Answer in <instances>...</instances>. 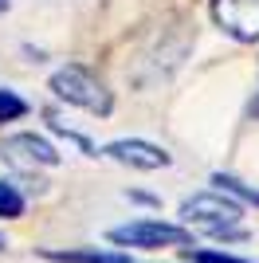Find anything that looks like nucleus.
I'll return each mask as SVG.
<instances>
[{
  "label": "nucleus",
  "instance_id": "obj_1",
  "mask_svg": "<svg viewBox=\"0 0 259 263\" xmlns=\"http://www.w3.org/2000/svg\"><path fill=\"white\" fill-rule=\"evenodd\" d=\"M181 220L184 228L208 232V236H236L244 209H239V200H232V193L208 189V193H196L181 204Z\"/></svg>",
  "mask_w": 259,
  "mask_h": 263
},
{
  "label": "nucleus",
  "instance_id": "obj_2",
  "mask_svg": "<svg viewBox=\"0 0 259 263\" xmlns=\"http://www.w3.org/2000/svg\"><path fill=\"white\" fill-rule=\"evenodd\" d=\"M47 87H51L55 99H63L67 106L86 110V114H102V118H106L110 110H114V99H110L106 83H102L95 71L79 67V63L59 67V71L51 75V83H47Z\"/></svg>",
  "mask_w": 259,
  "mask_h": 263
},
{
  "label": "nucleus",
  "instance_id": "obj_3",
  "mask_svg": "<svg viewBox=\"0 0 259 263\" xmlns=\"http://www.w3.org/2000/svg\"><path fill=\"white\" fill-rule=\"evenodd\" d=\"M110 240L118 248H189L193 236L181 224H161V220H134L122 228H110Z\"/></svg>",
  "mask_w": 259,
  "mask_h": 263
},
{
  "label": "nucleus",
  "instance_id": "obj_4",
  "mask_svg": "<svg viewBox=\"0 0 259 263\" xmlns=\"http://www.w3.org/2000/svg\"><path fill=\"white\" fill-rule=\"evenodd\" d=\"M0 161L16 173H35V169L59 165V149L47 138H35V134H12L0 142Z\"/></svg>",
  "mask_w": 259,
  "mask_h": 263
},
{
  "label": "nucleus",
  "instance_id": "obj_5",
  "mask_svg": "<svg viewBox=\"0 0 259 263\" xmlns=\"http://www.w3.org/2000/svg\"><path fill=\"white\" fill-rule=\"evenodd\" d=\"M212 20L232 40H259V0H212Z\"/></svg>",
  "mask_w": 259,
  "mask_h": 263
},
{
  "label": "nucleus",
  "instance_id": "obj_6",
  "mask_svg": "<svg viewBox=\"0 0 259 263\" xmlns=\"http://www.w3.org/2000/svg\"><path fill=\"white\" fill-rule=\"evenodd\" d=\"M102 154L110 157V161H118V165H130V169H165V165L173 161L169 154H165L161 145H153V142H141V138H118V142H110Z\"/></svg>",
  "mask_w": 259,
  "mask_h": 263
},
{
  "label": "nucleus",
  "instance_id": "obj_7",
  "mask_svg": "<svg viewBox=\"0 0 259 263\" xmlns=\"http://www.w3.org/2000/svg\"><path fill=\"white\" fill-rule=\"evenodd\" d=\"M47 259L55 263H130V255L122 252H47Z\"/></svg>",
  "mask_w": 259,
  "mask_h": 263
},
{
  "label": "nucleus",
  "instance_id": "obj_8",
  "mask_svg": "<svg viewBox=\"0 0 259 263\" xmlns=\"http://www.w3.org/2000/svg\"><path fill=\"white\" fill-rule=\"evenodd\" d=\"M212 185L224 189V193H232V197H239V200H248V204H259V189L244 185V181H236V177H228V173H216Z\"/></svg>",
  "mask_w": 259,
  "mask_h": 263
},
{
  "label": "nucleus",
  "instance_id": "obj_9",
  "mask_svg": "<svg viewBox=\"0 0 259 263\" xmlns=\"http://www.w3.org/2000/svg\"><path fill=\"white\" fill-rule=\"evenodd\" d=\"M28 114V102L16 95V90H8V87H0V126L4 122H16V118H24Z\"/></svg>",
  "mask_w": 259,
  "mask_h": 263
},
{
  "label": "nucleus",
  "instance_id": "obj_10",
  "mask_svg": "<svg viewBox=\"0 0 259 263\" xmlns=\"http://www.w3.org/2000/svg\"><path fill=\"white\" fill-rule=\"evenodd\" d=\"M20 212H24V197H20L12 185H4V181H0V220H16Z\"/></svg>",
  "mask_w": 259,
  "mask_h": 263
},
{
  "label": "nucleus",
  "instance_id": "obj_11",
  "mask_svg": "<svg viewBox=\"0 0 259 263\" xmlns=\"http://www.w3.org/2000/svg\"><path fill=\"white\" fill-rule=\"evenodd\" d=\"M189 259L193 263H248V259H236V255H224V252H193V248H189Z\"/></svg>",
  "mask_w": 259,
  "mask_h": 263
},
{
  "label": "nucleus",
  "instance_id": "obj_12",
  "mask_svg": "<svg viewBox=\"0 0 259 263\" xmlns=\"http://www.w3.org/2000/svg\"><path fill=\"white\" fill-rule=\"evenodd\" d=\"M4 8H8V0H0V12H4Z\"/></svg>",
  "mask_w": 259,
  "mask_h": 263
},
{
  "label": "nucleus",
  "instance_id": "obj_13",
  "mask_svg": "<svg viewBox=\"0 0 259 263\" xmlns=\"http://www.w3.org/2000/svg\"><path fill=\"white\" fill-rule=\"evenodd\" d=\"M0 248H4V240H0Z\"/></svg>",
  "mask_w": 259,
  "mask_h": 263
}]
</instances>
